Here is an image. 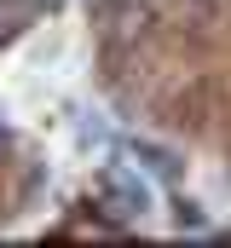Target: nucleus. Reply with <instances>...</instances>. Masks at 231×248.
Masks as SVG:
<instances>
[{"label":"nucleus","mask_w":231,"mask_h":248,"mask_svg":"<svg viewBox=\"0 0 231 248\" xmlns=\"http://www.w3.org/2000/svg\"><path fill=\"white\" fill-rule=\"evenodd\" d=\"M0 150H12V127H0Z\"/></svg>","instance_id":"nucleus-7"},{"label":"nucleus","mask_w":231,"mask_h":248,"mask_svg":"<svg viewBox=\"0 0 231 248\" xmlns=\"http://www.w3.org/2000/svg\"><path fill=\"white\" fill-rule=\"evenodd\" d=\"M133 162H139L145 173H156V179H179V173H185V162L173 156L168 144H156V139H133Z\"/></svg>","instance_id":"nucleus-2"},{"label":"nucleus","mask_w":231,"mask_h":248,"mask_svg":"<svg viewBox=\"0 0 231 248\" xmlns=\"http://www.w3.org/2000/svg\"><path fill=\"white\" fill-rule=\"evenodd\" d=\"M87 12H93L99 29H110V23H116V0H87Z\"/></svg>","instance_id":"nucleus-5"},{"label":"nucleus","mask_w":231,"mask_h":248,"mask_svg":"<svg viewBox=\"0 0 231 248\" xmlns=\"http://www.w3.org/2000/svg\"><path fill=\"white\" fill-rule=\"evenodd\" d=\"M29 17H35V0H0V46L17 41L29 29Z\"/></svg>","instance_id":"nucleus-3"},{"label":"nucleus","mask_w":231,"mask_h":248,"mask_svg":"<svg viewBox=\"0 0 231 248\" xmlns=\"http://www.w3.org/2000/svg\"><path fill=\"white\" fill-rule=\"evenodd\" d=\"M173 225H179V231H208V214H202V202L179 196V202H173Z\"/></svg>","instance_id":"nucleus-4"},{"label":"nucleus","mask_w":231,"mask_h":248,"mask_svg":"<svg viewBox=\"0 0 231 248\" xmlns=\"http://www.w3.org/2000/svg\"><path fill=\"white\" fill-rule=\"evenodd\" d=\"M93 202H99L110 219H145V208H150L145 173H133L127 162H104V168L93 173Z\"/></svg>","instance_id":"nucleus-1"},{"label":"nucleus","mask_w":231,"mask_h":248,"mask_svg":"<svg viewBox=\"0 0 231 248\" xmlns=\"http://www.w3.org/2000/svg\"><path fill=\"white\" fill-rule=\"evenodd\" d=\"M58 6H64V0H35V12H58Z\"/></svg>","instance_id":"nucleus-6"}]
</instances>
